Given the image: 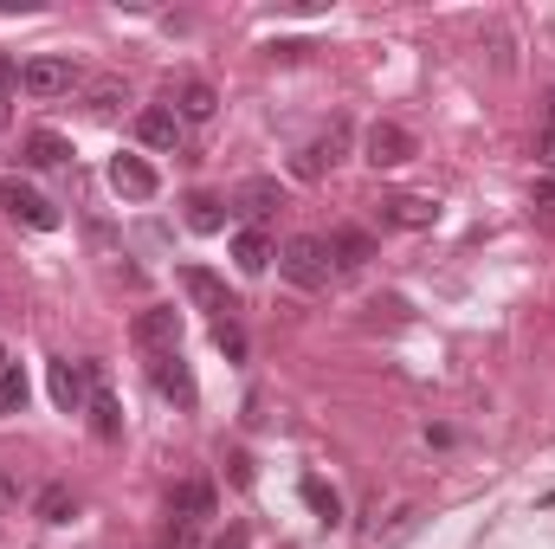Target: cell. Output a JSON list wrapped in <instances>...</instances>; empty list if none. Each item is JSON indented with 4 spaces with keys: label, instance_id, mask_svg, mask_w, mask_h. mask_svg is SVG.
<instances>
[{
    "label": "cell",
    "instance_id": "1",
    "mask_svg": "<svg viewBox=\"0 0 555 549\" xmlns=\"http://www.w3.org/2000/svg\"><path fill=\"white\" fill-rule=\"evenodd\" d=\"M278 272L291 278L297 291H323L330 272H336V266H330V240H323V233H297V240H284V246H278Z\"/></svg>",
    "mask_w": 555,
    "mask_h": 549
},
{
    "label": "cell",
    "instance_id": "2",
    "mask_svg": "<svg viewBox=\"0 0 555 549\" xmlns=\"http://www.w3.org/2000/svg\"><path fill=\"white\" fill-rule=\"evenodd\" d=\"M72 85H78V65H72L65 52H39V59L20 65V91H26V98H65Z\"/></svg>",
    "mask_w": 555,
    "mask_h": 549
},
{
    "label": "cell",
    "instance_id": "3",
    "mask_svg": "<svg viewBox=\"0 0 555 549\" xmlns=\"http://www.w3.org/2000/svg\"><path fill=\"white\" fill-rule=\"evenodd\" d=\"M0 207L13 214V220H26V227H39V233H52L59 227V207L39 194V188H26L20 175H0Z\"/></svg>",
    "mask_w": 555,
    "mask_h": 549
},
{
    "label": "cell",
    "instance_id": "4",
    "mask_svg": "<svg viewBox=\"0 0 555 549\" xmlns=\"http://www.w3.org/2000/svg\"><path fill=\"white\" fill-rule=\"evenodd\" d=\"M137 336L142 349H155V356H168L175 343H181V310L175 304H149V310H137Z\"/></svg>",
    "mask_w": 555,
    "mask_h": 549
},
{
    "label": "cell",
    "instance_id": "5",
    "mask_svg": "<svg viewBox=\"0 0 555 549\" xmlns=\"http://www.w3.org/2000/svg\"><path fill=\"white\" fill-rule=\"evenodd\" d=\"M111 188H117L124 201H155V194H162V175H155L142 155H117V162H111Z\"/></svg>",
    "mask_w": 555,
    "mask_h": 549
},
{
    "label": "cell",
    "instance_id": "6",
    "mask_svg": "<svg viewBox=\"0 0 555 549\" xmlns=\"http://www.w3.org/2000/svg\"><path fill=\"white\" fill-rule=\"evenodd\" d=\"M362 149H369L375 168H401V162L414 155V130H401V124H369Z\"/></svg>",
    "mask_w": 555,
    "mask_h": 549
},
{
    "label": "cell",
    "instance_id": "7",
    "mask_svg": "<svg viewBox=\"0 0 555 549\" xmlns=\"http://www.w3.org/2000/svg\"><path fill=\"white\" fill-rule=\"evenodd\" d=\"M214 111H220V91L207 78H181L175 85V117L181 124H214Z\"/></svg>",
    "mask_w": 555,
    "mask_h": 549
},
{
    "label": "cell",
    "instance_id": "8",
    "mask_svg": "<svg viewBox=\"0 0 555 549\" xmlns=\"http://www.w3.org/2000/svg\"><path fill=\"white\" fill-rule=\"evenodd\" d=\"M214 511H220V505H214V485H201V478H188V485H175V491H168V518H181L188 531H194V524H207Z\"/></svg>",
    "mask_w": 555,
    "mask_h": 549
},
{
    "label": "cell",
    "instance_id": "9",
    "mask_svg": "<svg viewBox=\"0 0 555 549\" xmlns=\"http://www.w3.org/2000/svg\"><path fill=\"white\" fill-rule=\"evenodd\" d=\"M272 259H278V246H272L266 227H240V233H233V266H240L246 278H259Z\"/></svg>",
    "mask_w": 555,
    "mask_h": 549
},
{
    "label": "cell",
    "instance_id": "10",
    "mask_svg": "<svg viewBox=\"0 0 555 549\" xmlns=\"http://www.w3.org/2000/svg\"><path fill=\"white\" fill-rule=\"evenodd\" d=\"M181 291L201 304V310H214V317H227L233 310V297H227V284L207 272V266H181Z\"/></svg>",
    "mask_w": 555,
    "mask_h": 549
},
{
    "label": "cell",
    "instance_id": "11",
    "mask_svg": "<svg viewBox=\"0 0 555 549\" xmlns=\"http://www.w3.org/2000/svg\"><path fill=\"white\" fill-rule=\"evenodd\" d=\"M369 259H375V240L369 233H356V227H336L330 233V266L336 272H362Z\"/></svg>",
    "mask_w": 555,
    "mask_h": 549
},
{
    "label": "cell",
    "instance_id": "12",
    "mask_svg": "<svg viewBox=\"0 0 555 549\" xmlns=\"http://www.w3.org/2000/svg\"><path fill=\"white\" fill-rule=\"evenodd\" d=\"M382 220H388V227H433V220H439V207H433V201H426V194H388V201H382Z\"/></svg>",
    "mask_w": 555,
    "mask_h": 549
},
{
    "label": "cell",
    "instance_id": "13",
    "mask_svg": "<svg viewBox=\"0 0 555 549\" xmlns=\"http://www.w3.org/2000/svg\"><path fill=\"white\" fill-rule=\"evenodd\" d=\"M46 382H52V401H59L65 413H78L85 401H91V382H85V369H78V362H52V375H46Z\"/></svg>",
    "mask_w": 555,
    "mask_h": 549
},
{
    "label": "cell",
    "instance_id": "14",
    "mask_svg": "<svg viewBox=\"0 0 555 549\" xmlns=\"http://www.w3.org/2000/svg\"><path fill=\"white\" fill-rule=\"evenodd\" d=\"M181 130H188V124H181L168 104H149V111L137 117V137L149 142V149H175V142H181Z\"/></svg>",
    "mask_w": 555,
    "mask_h": 549
},
{
    "label": "cell",
    "instance_id": "15",
    "mask_svg": "<svg viewBox=\"0 0 555 549\" xmlns=\"http://www.w3.org/2000/svg\"><path fill=\"white\" fill-rule=\"evenodd\" d=\"M233 207L246 214V227H266V214H272V207H284V194H278V181H266V175H259V181H246V188L233 194Z\"/></svg>",
    "mask_w": 555,
    "mask_h": 549
},
{
    "label": "cell",
    "instance_id": "16",
    "mask_svg": "<svg viewBox=\"0 0 555 549\" xmlns=\"http://www.w3.org/2000/svg\"><path fill=\"white\" fill-rule=\"evenodd\" d=\"M343 142H349V130L336 124L330 137H317L310 149H304V155H297V175H304V181H317L323 168H336V162H343Z\"/></svg>",
    "mask_w": 555,
    "mask_h": 549
},
{
    "label": "cell",
    "instance_id": "17",
    "mask_svg": "<svg viewBox=\"0 0 555 549\" xmlns=\"http://www.w3.org/2000/svg\"><path fill=\"white\" fill-rule=\"evenodd\" d=\"M155 388L168 395V401H181V408H194V375H188V362L168 349L162 362H155Z\"/></svg>",
    "mask_w": 555,
    "mask_h": 549
},
{
    "label": "cell",
    "instance_id": "18",
    "mask_svg": "<svg viewBox=\"0 0 555 549\" xmlns=\"http://www.w3.org/2000/svg\"><path fill=\"white\" fill-rule=\"evenodd\" d=\"M33 511H39V524H72L78 518V498H72V485H46L33 498Z\"/></svg>",
    "mask_w": 555,
    "mask_h": 549
},
{
    "label": "cell",
    "instance_id": "19",
    "mask_svg": "<svg viewBox=\"0 0 555 549\" xmlns=\"http://www.w3.org/2000/svg\"><path fill=\"white\" fill-rule=\"evenodd\" d=\"M26 162L33 168H59V162H72V142L59 137V130H33L26 137Z\"/></svg>",
    "mask_w": 555,
    "mask_h": 549
},
{
    "label": "cell",
    "instance_id": "20",
    "mask_svg": "<svg viewBox=\"0 0 555 549\" xmlns=\"http://www.w3.org/2000/svg\"><path fill=\"white\" fill-rule=\"evenodd\" d=\"M297 491H304V505H310L323 524H343V498H336V485H323V478H304Z\"/></svg>",
    "mask_w": 555,
    "mask_h": 549
},
{
    "label": "cell",
    "instance_id": "21",
    "mask_svg": "<svg viewBox=\"0 0 555 549\" xmlns=\"http://www.w3.org/2000/svg\"><path fill=\"white\" fill-rule=\"evenodd\" d=\"M13 413H26V369L20 362L0 369V420H13Z\"/></svg>",
    "mask_w": 555,
    "mask_h": 549
},
{
    "label": "cell",
    "instance_id": "22",
    "mask_svg": "<svg viewBox=\"0 0 555 549\" xmlns=\"http://www.w3.org/2000/svg\"><path fill=\"white\" fill-rule=\"evenodd\" d=\"M91 426H98V439H117V433H124V408H117L104 388L91 395Z\"/></svg>",
    "mask_w": 555,
    "mask_h": 549
},
{
    "label": "cell",
    "instance_id": "23",
    "mask_svg": "<svg viewBox=\"0 0 555 549\" xmlns=\"http://www.w3.org/2000/svg\"><path fill=\"white\" fill-rule=\"evenodd\" d=\"M188 227H194V233H220V227H227L220 201H214V194H194V201H188Z\"/></svg>",
    "mask_w": 555,
    "mask_h": 549
},
{
    "label": "cell",
    "instance_id": "24",
    "mask_svg": "<svg viewBox=\"0 0 555 549\" xmlns=\"http://www.w3.org/2000/svg\"><path fill=\"white\" fill-rule=\"evenodd\" d=\"M214 343H220V349H227L233 362L246 356V336H240V323H233V317H220V323H214Z\"/></svg>",
    "mask_w": 555,
    "mask_h": 549
},
{
    "label": "cell",
    "instance_id": "25",
    "mask_svg": "<svg viewBox=\"0 0 555 549\" xmlns=\"http://www.w3.org/2000/svg\"><path fill=\"white\" fill-rule=\"evenodd\" d=\"M91 104H98V111H117V104H124V85H117V78H98V85H91Z\"/></svg>",
    "mask_w": 555,
    "mask_h": 549
},
{
    "label": "cell",
    "instance_id": "26",
    "mask_svg": "<svg viewBox=\"0 0 555 549\" xmlns=\"http://www.w3.org/2000/svg\"><path fill=\"white\" fill-rule=\"evenodd\" d=\"M537 162H543V168H555V111L543 117V130H537Z\"/></svg>",
    "mask_w": 555,
    "mask_h": 549
},
{
    "label": "cell",
    "instance_id": "27",
    "mask_svg": "<svg viewBox=\"0 0 555 549\" xmlns=\"http://www.w3.org/2000/svg\"><path fill=\"white\" fill-rule=\"evenodd\" d=\"M537 220L555 227V181H550V188H537Z\"/></svg>",
    "mask_w": 555,
    "mask_h": 549
},
{
    "label": "cell",
    "instance_id": "28",
    "mask_svg": "<svg viewBox=\"0 0 555 549\" xmlns=\"http://www.w3.org/2000/svg\"><path fill=\"white\" fill-rule=\"evenodd\" d=\"M13 85H20V72H13V65H7V52H0V91L13 98Z\"/></svg>",
    "mask_w": 555,
    "mask_h": 549
},
{
    "label": "cell",
    "instance_id": "29",
    "mask_svg": "<svg viewBox=\"0 0 555 549\" xmlns=\"http://www.w3.org/2000/svg\"><path fill=\"white\" fill-rule=\"evenodd\" d=\"M7 124H13V98L0 91V130H7Z\"/></svg>",
    "mask_w": 555,
    "mask_h": 549
},
{
    "label": "cell",
    "instance_id": "30",
    "mask_svg": "<svg viewBox=\"0 0 555 549\" xmlns=\"http://www.w3.org/2000/svg\"><path fill=\"white\" fill-rule=\"evenodd\" d=\"M220 549H246V537H240V531H233V537H227V544H220Z\"/></svg>",
    "mask_w": 555,
    "mask_h": 549
},
{
    "label": "cell",
    "instance_id": "31",
    "mask_svg": "<svg viewBox=\"0 0 555 549\" xmlns=\"http://www.w3.org/2000/svg\"><path fill=\"white\" fill-rule=\"evenodd\" d=\"M0 369H7V343H0Z\"/></svg>",
    "mask_w": 555,
    "mask_h": 549
}]
</instances>
